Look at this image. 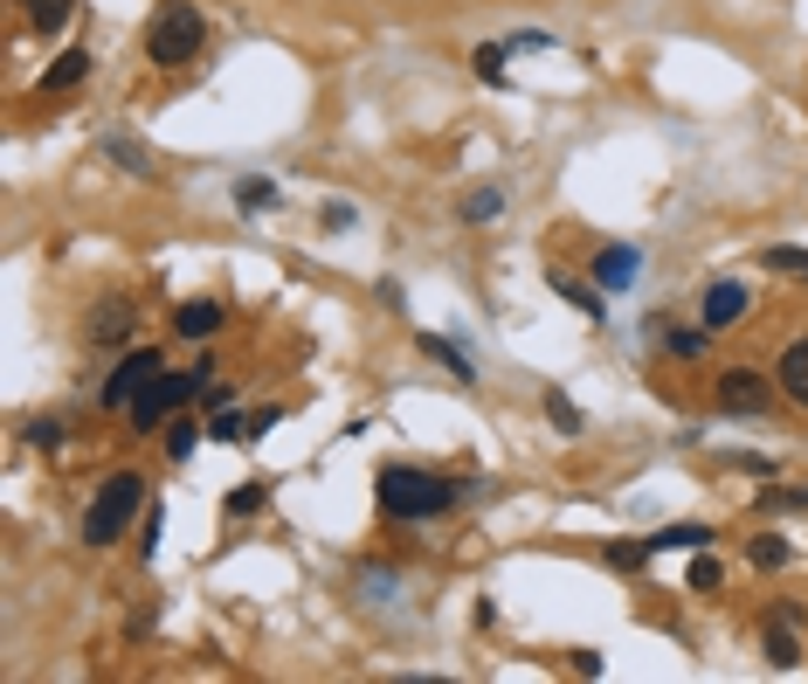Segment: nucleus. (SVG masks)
I'll list each match as a JSON object with an SVG mask.
<instances>
[{
    "label": "nucleus",
    "mask_w": 808,
    "mask_h": 684,
    "mask_svg": "<svg viewBox=\"0 0 808 684\" xmlns=\"http://www.w3.org/2000/svg\"><path fill=\"white\" fill-rule=\"evenodd\" d=\"M146 512V478L139 470H118V478H104L97 484V498H90V512H84V525H76V533H84V546H118L125 539V525H132Z\"/></svg>",
    "instance_id": "3"
},
{
    "label": "nucleus",
    "mask_w": 808,
    "mask_h": 684,
    "mask_svg": "<svg viewBox=\"0 0 808 684\" xmlns=\"http://www.w3.org/2000/svg\"><path fill=\"white\" fill-rule=\"evenodd\" d=\"M160 436H166V457H173V463H187V457L201 450V436H207V429H201V423H187V415H173Z\"/></svg>",
    "instance_id": "23"
},
{
    "label": "nucleus",
    "mask_w": 808,
    "mask_h": 684,
    "mask_svg": "<svg viewBox=\"0 0 808 684\" xmlns=\"http://www.w3.org/2000/svg\"><path fill=\"white\" fill-rule=\"evenodd\" d=\"M90 332H97V339H125V311H118V304H111V311H97V325H90Z\"/></svg>",
    "instance_id": "34"
},
{
    "label": "nucleus",
    "mask_w": 808,
    "mask_h": 684,
    "mask_svg": "<svg viewBox=\"0 0 808 684\" xmlns=\"http://www.w3.org/2000/svg\"><path fill=\"white\" fill-rule=\"evenodd\" d=\"M719 581H725V567L712 554H691V595H719Z\"/></svg>",
    "instance_id": "30"
},
{
    "label": "nucleus",
    "mask_w": 808,
    "mask_h": 684,
    "mask_svg": "<svg viewBox=\"0 0 808 684\" xmlns=\"http://www.w3.org/2000/svg\"><path fill=\"white\" fill-rule=\"evenodd\" d=\"M414 346H422V353H429L435 366H450V374H456V381H477V366H471V360H463V353L450 346V339H435V332H422V339H414Z\"/></svg>",
    "instance_id": "24"
},
{
    "label": "nucleus",
    "mask_w": 808,
    "mask_h": 684,
    "mask_svg": "<svg viewBox=\"0 0 808 684\" xmlns=\"http://www.w3.org/2000/svg\"><path fill=\"white\" fill-rule=\"evenodd\" d=\"M277 423H283V408H256V415H249V442H263Z\"/></svg>",
    "instance_id": "33"
},
{
    "label": "nucleus",
    "mask_w": 808,
    "mask_h": 684,
    "mask_svg": "<svg viewBox=\"0 0 808 684\" xmlns=\"http://www.w3.org/2000/svg\"><path fill=\"white\" fill-rule=\"evenodd\" d=\"M456 215L471 222V228H491V222L505 215V188H471V194H463V207H456Z\"/></svg>",
    "instance_id": "16"
},
{
    "label": "nucleus",
    "mask_w": 808,
    "mask_h": 684,
    "mask_svg": "<svg viewBox=\"0 0 808 684\" xmlns=\"http://www.w3.org/2000/svg\"><path fill=\"white\" fill-rule=\"evenodd\" d=\"M283 194H277V180H263V173H243L236 180V207L243 215H263V207H277Z\"/></svg>",
    "instance_id": "21"
},
{
    "label": "nucleus",
    "mask_w": 808,
    "mask_h": 684,
    "mask_svg": "<svg viewBox=\"0 0 808 684\" xmlns=\"http://www.w3.org/2000/svg\"><path fill=\"white\" fill-rule=\"evenodd\" d=\"M546 415H553V429H560V436H581V429H588V423H581V408H573L560 387H546Z\"/></svg>",
    "instance_id": "28"
},
{
    "label": "nucleus",
    "mask_w": 808,
    "mask_h": 684,
    "mask_svg": "<svg viewBox=\"0 0 808 684\" xmlns=\"http://www.w3.org/2000/svg\"><path fill=\"white\" fill-rule=\"evenodd\" d=\"M602 560H608L615 574H643L649 560H657V546H649V539H608V546H602Z\"/></svg>",
    "instance_id": "17"
},
{
    "label": "nucleus",
    "mask_w": 808,
    "mask_h": 684,
    "mask_svg": "<svg viewBox=\"0 0 808 684\" xmlns=\"http://www.w3.org/2000/svg\"><path fill=\"white\" fill-rule=\"evenodd\" d=\"M69 14H76V0H29V29L35 35H63Z\"/></svg>",
    "instance_id": "22"
},
{
    "label": "nucleus",
    "mask_w": 808,
    "mask_h": 684,
    "mask_svg": "<svg viewBox=\"0 0 808 684\" xmlns=\"http://www.w3.org/2000/svg\"><path fill=\"white\" fill-rule=\"evenodd\" d=\"M657 346H664L670 360H705V353H712V332H705V325H664V319H657Z\"/></svg>",
    "instance_id": "11"
},
{
    "label": "nucleus",
    "mask_w": 808,
    "mask_h": 684,
    "mask_svg": "<svg viewBox=\"0 0 808 684\" xmlns=\"http://www.w3.org/2000/svg\"><path fill=\"white\" fill-rule=\"evenodd\" d=\"M746 560H753V567H788V560H795V539L774 533V525H761V533L746 539Z\"/></svg>",
    "instance_id": "14"
},
{
    "label": "nucleus",
    "mask_w": 808,
    "mask_h": 684,
    "mask_svg": "<svg viewBox=\"0 0 808 684\" xmlns=\"http://www.w3.org/2000/svg\"><path fill=\"white\" fill-rule=\"evenodd\" d=\"M97 152H104V160H118L125 173H152L146 146H139V139H125V131H104V139H97Z\"/></svg>",
    "instance_id": "18"
},
{
    "label": "nucleus",
    "mask_w": 808,
    "mask_h": 684,
    "mask_svg": "<svg viewBox=\"0 0 808 684\" xmlns=\"http://www.w3.org/2000/svg\"><path fill=\"white\" fill-rule=\"evenodd\" d=\"M780 512H808V484H774V491H761V519H780Z\"/></svg>",
    "instance_id": "26"
},
{
    "label": "nucleus",
    "mask_w": 808,
    "mask_h": 684,
    "mask_svg": "<svg viewBox=\"0 0 808 684\" xmlns=\"http://www.w3.org/2000/svg\"><path fill=\"white\" fill-rule=\"evenodd\" d=\"M263 498H270L263 478H243L236 491H228V519H256V512H263Z\"/></svg>",
    "instance_id": "27"
},
{
    "label": "nucleus",
    "mask_w": 808,
    "mask_h": 684,
    "mask_svg": "<svg viewBox=\"0 0 808 684\" xmlns=\"http://www.w3.org/2000/svg\"><path fill=\"white\" fill-rule=\"evenodd\" d=\"M746 304H753L746 284H740V277H719V284H705V298H698V325H705V332H725V325L746 319Z\"/></svg>",
    "instance_id": "7"
},
{
    "label": "nucleus",
    "mask_w": 808,
    "mask_h": 684,
    "mask_svg": "<svg viewBox=\"0 0 808 684\" xmlns=\"http://www.w3.org/2000/svg\"><path fill=\"white\" fill-rule=\"evenodd\" d=\"M160 346H132V353H125L118 366H111V374H104V387H97V408H132V394L152 381V374H160Z\"/></svg>",
    "instance_id": "6"
},
{
    "label": "nucleus",
    "mask_w": 808,
    "mask_h": 684,
    "mask_svg": "<svg viewBox=\"0 0 808 684\" xmlns=\"http://www.w3.org/2000/svg\"><path fill=\"white\" fill-rule=\"evenodd\" d=\"M29 442H35V450H56V442H63V423H56V415H49V423H29Z\"/></svg>",
    "instance_id": "32"
},
{
    "label": "nucleus",
    "mask_w": 808,
    "mask_h": 684,
    "mask_svg": "<svg viewBox=\"0 0 808 684\" xmlns=\"http://www.w3.org/2000/svg\"><path fill=\"white\" fill-rule=\"evenodd\" d=\"M463 491H471L463 478H442V470H422V463H380L374 470V505H380V519H395V525L442 519Z\"/></svg>",
    "instance_id": "1"
},
{
    "label": "nucleus",
    "mask_w": 808,
    "mask_h": 684,
    "mask_svg": "<svg viewBox=\"0 0 808 684\" xmlns=\"http://www.w3.org/2000/svg\"><path fill=\"white\" fill-rule=\"evenodd\" d=\"M553 298H567L573 311H588L594 325H602V311H608V291H602V284H573V277H553Z\"/></svg>",
    "instance_id": "15"
},
{
    "label": "nucleus",
    "mask_w": 808,
    "mask_h": 684,
    "mask_svg": "<svg viewBox=\"0 0 808 684\" xmlns=\"http://www.w3.org/2000/svg\"><path fill=\"white\" fill-rule=\"evenodd\" d=\"M774 387L788 394L795 408H808V339H795V346L780 353V366H774Z\"/></svg>",
    "instance_id": "10"
},
{
    "label": "nucleus",
    "mask_w": 808,
    "mask_h": 684,
    "mask_svg": "<svg viewBox=\"0 0 808 684\" xmlns=\"http://www.w3.org/2000/svg\"><path fill=\"white\" fill-rule=\"evenodd\" d=\"M774 381L761 374V366H725V374H719V408L725 415H740V423H753V415H767L774 408Z\"/></svg>",
    "instance_id": "5"
},
{
    "label": "nucleus",
    "mask_w": 808,
    "mask_h": 684,
    "mask_svg": "<svg viewBox=\"0 0 808 684\" xmlns=\"http://www.w3.org/2000/svg\"><path fill=\"white\" fill-rule=\"evenodd\" d=\"M207 436L215 442H249V415H236V408H222L215 423H207Z\"/></svg>",
    "instance_id": "31"
},
{
    "label": "nucleus",
    "mask_w": 808,
    "mask_h": 684,
    "mask_svg": "<svg viewBox=\"0 0 808 684\" xmlns=\"http://www.w3.org/2000/svg\"><path fill=\"white\" fill-rule=\"evenodd\" d=\"M761 270H774V277H795V284H808V249H795V243H767V249H761Z\"/></svg>",
    "instance_id": "19"
},
{
    "label": "nucleus",
    "mask_w": 808,
    "mask_h": 684,
    "mask_svg": "<svg viewBox=\"0 0 808 684\" xmlns=\"http://www.w3.org/2000/svg\"><path fill=\"white\" fill-rule=\"evenodd\" d=\"M201 49H207L201 8H194V0H160L152 21H146V56H152V70H187Z\"/></svg>",
    "instance_id": "2"
},
{
    "label": "nucleus",
    "mask_w": 808,
    "mask_h": 684,
    "mask_svg": "<svg viewBox=\"0 0 808 684\" xmlns=\"http://www.w3.org/2000/svg\"><path fill=\"white\" fill-rule=\"evenodd\" d=\"M207 381H215L207 366H194V374H166V366H160V374H152V381L132 394V408H125V415H132V429H146V436H152V429H166L187 402H201Z\"/></svg>",
    "instance_id": "4"
},
{
    "label": "nucleus",
    "mask_w": 808,
    "mask_h": 684,
    "mask_svg": "<svg viewBox=\"0 0 808 684\" xmlns=\"http://www.w3.org/2000/svg\"><path fill=\"white\" fill-rule=\"evenodd\" d=\"M228 325V311H222V298H187V304H180L173 311V332L180 339H187V346H207V339H215Z\"/></svg>",
    "instance_id": "8"
},
{
    "label": "nucleus",
    "mask_w": 808,
    "mask_h": 684,
    "mask_svg": "<svg viewBox=\"0 0 808 684\" xmlns=\"http://www.w3.org/2000/svg\"><path fill=\"white\" fill-rule=\"evenodd\" d=\"M636 270H643V256L629 249V243H608L602 256H594V284H602L608 298H622V291H636Z\"/></svg>",
    "instance_id": "9"
},
{
    "label": "nucleus",
    "mask_w": 808,
    "mask_h": 684,
    "mask_svg": "<svg viewBox=\"0 0 808 684\" xmlns=\"http://www.w3.org/2000/svg\"><path fill=\"white\" fill-rule=\"evenodd\" d=\"M505 63H511V42H477L471 49V70L484 76V84H505Z\"/></svg>",
    "instance_id": "25"
},
{
    "label": "nucleus",
    "mask_w": 808,
    "mask_h": 684,
    "mask_svg": "<svg viewBox=\"0 0 808 684\" xmlns=\"http://www.w3.org/2000/svg\"><path fill=\"white\" fill-rule=\"evenodd\" d=\"M84 76H90V49H63V56L42 70V97H56V90H76Z\"/></svg>",
    "instance_id": "13"
},
{
    "label": "nucleus",
    "mask_w": 808,
    "mask_h": 684,
    "mask_svg": "<svg viewBox=\"0 0 808 684\" xmlns=\"http://www.w3.org/2000/svg\"><path fill=\"white\" fill-rule=\"evenodd\" d=\"M649 546L657 554H698V546H712L705 525H664V533H649Z\"/></svg>",
    "instance_id": "20"
},
{
    "label": "nucleus",
    "mask_w": 808,
    "mask_h": 684,
    "mask_svg": "<svg viewBox=\"0 0 808 684\" xmlns=\"http://www.w3.org/2000/svg\"><path fill=\"white\" fill-rule=\"evenodd\" d=\"M761 656H767V671H795V664H801V643H795V622H780V616H774V622L761 629Z\"/></svg>",
    "instance_id": "12"
},
{
    "label": "nucleus",
    "mask_w": 808,
    "mask_h": 684,
    "mask_svg": "<svg viewBox=\"0 0 808 684\" xmlns=\"http://www.w3.org/2000/svg\"><path fill=\"white\" fill-rule=\"evenodd\" d=\"M353 222H359V207H353V201H338V194H332V201H319V228H332V235H346Z\"/></svg>",
    "instance_id": "29"
}]
</instances>
